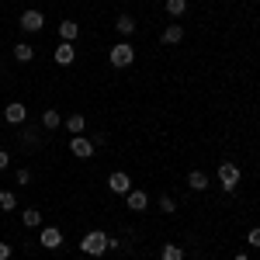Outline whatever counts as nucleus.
<instances>
[{
	"mask_svg": "<svg viewBox=\"0 0 260 260\" xmlns=\"http://www.w3.org/2000/svg\"><path fill=\"white\" fill-rule=\"evenodd\" d=\"M125 201H128L132 212H146V208H149V194H146L142 187H132V191L125 194Z\"/></svg>",
	"mask_w": 260,
	"mask_h": 260,
	"instance_id": "1a4fd4ad",
	"label": "nucleus"
},
{
	"mask_svg": "<svg viewBox=\"0 0 260 260\" xmlns=\"http://www.w3.org/2000/svg\"><path fill=\"white\" fill-rule=\"evenodd\" d=\"M24 118H28V104H21V101H11V104L4 108V121H7V125H21Z\"/></svg>",
	"mask_w": 260,
	"mask_h": 260,
	"instance_id": "39448f33",
	"label": "nucleus"
},
{
	"mask_svg": "<svg viewBox=\"0 0 260 260\" xmlns=\"http://www.w3.org/2000/svg\"><path fill=\"white\" fill-rule=\"evenodd\" d=\"M163 4H167V14H170V18H180V14L187 11V0H163Z\"/></svg>",
	"mask_w": 260,
	"mask_h": 260,
	"instance_id": "aec40b11",
	"label": "nucleus"
},
{
	"mask_svg": "<svg viewBox=\"0 0 260 260\" xmlns=\"http://www.w3.org/2000/svg\"><path fill=\"white\" fill-rule=\"evenodd\" d=\"M160 39H163V45H177V42L184 39V28H180V24H167Z\"/></svg>",
	"mask_w": 260,
	"mask_h": 260,
	"instance_id": "ddd939ff",
	"label": "nucleus"
},
{
	"mask_svg": "<svg viewBox=\"0 0 260 260\" xmlns=\"http://www.w3.org/2000/svg\"><path fill=\"white\" fill-rule=\"evenodd\" d=\"M14 59L18 62H31L35 59V49H31L28 42H18V45H14Z\"/></svg>",
	"mask_w": 260,
	"mask_h": 260,
	"instance_id": "dca6fc26",
	"label": "nucleus"
},
{
	"mask_svg": "<svg viewBox=\"0 0 260 260\" xmlns=\"http://www.w3.org/2000/svg\"><path fill=\"white\" fill-rule=\"evenodd\" d=\"M66 128H70L73 136H83V128H87V121H83V115H70V118H66Z\"/></svg>",
	"mask_w": 260,
	"mask_h": 260,
	"instance_id": "a211bd4d",
	"label": "nucleus"
},
{
	"mask_svg": "<svg viewBox=\"0 0 260 260\" xmlns=\"http://www.w3.org/2000/svg\"><path fill=\"white\" fill-rule=\"evenodd\" d=\"M83 260H94V257H83Z\"/></svg>",
	"mask_w": 260,
	"mask_h": 260,
	"instance_id": "cd10ccee",
	"label": "nucleus"
},
{
	"mask_svg": "<svg viewBox=\"0 0 260 260\" xmlns=\"http://www.w3.org/2000/svg\"><path fill=\"white\" fill-rule=\"evenodd\" d=\"M18 208V194L14 191H0V212H14Z\"/></svg>",
	"mask_w": 260,
	"mask_h": 260,
	"instance_id": "f3484780",
	"label": "nucleus"
},
{
	"mask_svg": "<svg viewBox=\"0 0 260 260\" xmlns=\"http://www.w3.org/2000/svg\"><path fill=\"white\" fill-rule=\"evenodd\" d=\"M7 167H11V153H7V149H0V170H7Z\"/></svg>",
	"mask_w": 260,
	"mask_h": 260,
	"instance_id": "a878e982",
	"label": "nucleus"
},
{
	"mask_svg": "<svg viewBox=\"0 0 260 260\" xmlns=\"http://www.w3.org/2000/svg\"><path fill=\"white\" fill-rule=\"evenodd\" d=\"M70 153H73L77 160H90V156H94V139H87V136H73V139H70Z\"/></svg>",
	"mask_w": 260,
	"mask_h": 260,
	"instance_id": "20e7f679",
	"label": "nucleus"
},
{
	"mask_svg": "<svg viewBox=\"0 0 260 260\" xmlns=\"http://www.w3.org/2000/svg\"><path fill=\"white\" fill-rule=\"evenodd\" d=\"M246 243H250L253 250H260V225H257V229H250V236H246Z\"/></svg>",
	"mask_w": 260,
	"mask_h": 260,
	"instance_id": "5701e85b",
	"label": "nucleus"
},
{
	"mask_svg": "<svg viewBox=\"0 0 260 260\" xmlns=\"http://www.w3.org/2000/svg\"><path fill=\"white\" fill-rule=\"evenodd\" d=\"M21 225L24 229H42V212L39 208H24L21 212Z\"/></svg>",
	"mask_w": 260,
	"mask_h": 260,
	"instance_id": "9b49d317",
	"label": "nucleus"
},
{
	"mask_svg": "<svg viewBox=\"0 0 260 260\" xmlns=\"http://www.w3.org/2000/svg\"><path fill=\"white\" fill-rule=\"evenodd\" d=\"M160 208H163V215H170V212H177V201L170 198V194H163V198H160Z\"/></svg>",
	"mask_w": 260,
	"mask_h": 260,
	"instance_id": "4be33fe9",
	"label": "nucleus"
},
{
	"mask_svg": "<svg viewBox=\"0 0 260 260\" xmlns=\"http://www.w3.org/2000/svg\"><path fill=\"white\" fill-rule=\"evenodd\" d=\"M59 35H62V42H73L80 35V24L77 21H59Z\"/></svg>",
	"mask_w": 260,
	"mask_h": 260,
	"instance_id": "2eb2a0df",
	"label": "nucleus"
},
{
	"mask_svg": "<svg viewBox=\"0 0 260 260\" xmlns=\"http://www.w3.org/2000/svg\"><path fill=\"white\" fill-rule=\"evenodd\" d=\"M73 59H77V49H73V42H59V45H56V62H59V66H70Z\"/></svg>",
	"mask_w": 260,
	"mask_h": 260,
	"instance_id": "9d476101",
	"label": "nucleus"
},
{
	"mask_svg": "<svg viewBox=\"0 0 260 260\" xmlns=\"http://www.w3.org/2000/svg\"><path fill=\"white\" fill-rule=\"evenodd\" d=\"M14 180H18V184H31V170H28V167H24V170H18V174H14Z\"/></svg>",
	"mask_w": 260,
	"mask_h": 260,
	"instance_id": "b1692460",
	"label": "nucleus"
},
{
	"mask_svg": "<svg viewBox=\"0 0 260 260\" xmlns=\"http://www.w3.org/2000/svg\"><path fill=\"white\" fill-rule=\"evenodd\" d=\"M115 246H118V240H111V236H108V233H101V229H90V233L80 240L83 257H94V260H98L101 253H108V250H115Z\"/></svg>",
	"mask_w": 260,
	"mask_h": 260,
	"instance_id": "f257e3e1",
	"label": "nucleus"
},
{
	"mask_svg": "<svg viewBox=\"0 0 260 260\" xmlns=\"http://www.w3.org/2000/svg\"><path fill=\"white\" fill-rule=\"evenodd\" d=\"M39 243L45 246V250H59V246H62V233L56 229V225H42Z\"/></svg>",
	"mask_w": 260,
	"mask_h": 260,
	"instance_id": "423d86ee",
	"label": "nucleus"
},
{
	"mask_svg": "<svg viewBox=\"0 0 260 260\" xmlns=\"http://www.w3.org/2000/svg\"><path fill=\"white\" fill-rule=\"evenodd\" d=\"M108 187H111V194H128V191H132V177L121 174V170H115V174L108 177Z\"/></svg>",
	"mask_w": 260,
	"mask_h": 260,
	"instance_id": "6e6552de",
	"label": "nucleus"
},
{
	"mask_svg": "<svg viewBox=\"0 0 260 260\" xmlns=\"http://www.w3.org/2000/svg\"><path fill=\"white\" fill-rule=\"evenodd\" d=\"M187 187L191 191H208V174L205 170H191L187 174Z\"/></svg>",
	"mask_w": 260,
	"mask_h": 260,
	"instance_id": "f8f14e48",
	"label": "nucleus"
},
{
	"mask_svg": "<svg viewBox=\"0 0 260 260\" xmlns=\"http://www.w3.org/2000/svg\"><path fill=\"white\" fill-rule=\"evenodd\" d=\"M240 177H243V170L236 167V163H222V167H219L222 191H236V187H240Z\"/></svg>",
	"mask_w": 260,
	"mask_h": 260,
	"instance_id": "f03ea898",
	"label": "nucleus"
},
{
	"mask_svg": "<svg viewBox=\"0 0 260 260\" xmlns=\"http://www.w3.org/2000/svg\"><path fill=\"white\" fill-rule=\"evenodd\" d=\"M233 260H250V257H246V253H236V257H233Z\"/></svg>",
	"mask_w": 260,
	"mask_h": 260,
	"instance_id": "bb28decb",
	"label": "nucleus"
},
{
	"mask_svg": "<svg viewBox=\"0 0 260 260\" xmlns=\"http://www.w3.org/2000/svg\"><path fill=\"white\" fill-rule=\"evenodd\" d=\"M42 125H45V128H59V125H62L59 111H52V108H49V111H45V115H42Z\"/></svg>",
	"mask_w": 260,
	"mask_h": 260,
	"instance_id": "412c9836",
	"label": "nucleus"
},
{
	"mask_svg": "<svg viewBox=\"0 0 260 260\" xmlns=\"http://www.w3.org/2000/svg\"><path fill=\"white\" fill-rule=\"evenodd\" d=\"M18 24H21V31H42L45 28V18H42V11H24Z\"/></svg>",
	"mask_w": 260,
	"mask_h": 260,
	"instance_id": "0eeeda50",
	"label": "nucleus"
},
{
	"mask_svg": "<svg viewBox=\"0 0 260 260\" xmlns=\"http://www.w3.org/2000/svg\"><path fill=\"white\" fill-rule=\"evenodd\" d=\"M11 253H14L11 243H0V260H11Z\"/></svg>",
	"mask_w": 260,
	"mask_h": 260,
	"instance_id": "393cba45",
	"label": "nucleus"
},
{
	"mask_svg": "<svg viewBox=\"0 0 260 260\" xmlns=\"http://www.w3.org/2000/svg\"><path fill=\"white\" fill-rule=\"evenodd\" d=\"M132 59H136V49H132L128 42H118V45H111V66L125 70V66H132Z\"/></svg>",
	"mask_w": 260,
	"mask_h": 260,
	"instance_id": "7ed1b4c3",
	"label": "nucleus"
},
{
	"mask_svg": "<svg viewBox=\"0 0 260 260\" xmlns=\"http://www.w3.org/2000/svg\"><path fill=\"white\" fill-rule=\"evenodd\" d=\"M115 28H118V35H132L136 31V18L132 14H118L115 18Z\"/></svg>",
	"mask_w": 260,
	"mask_h": 260,
	"instance_id": "4468645a",
	"label": "nucleus"
},
{
	"mask_svg": "<svg viewBox=\"0 0 260 260\" xmlns=\"http://www.w3.org/2000/svg\"><path fill=\"white\" fill-rule=\"evenodd\" d=\"M160 257L163 260H184V250H180L177 243H167V246L160 250Z\"/></svg>",
	"mask_w": 260,
	"mask_h": 260,
	"instance_id": "6ab92c4d",
	"label": "nucleus"
},
{
	"mask_svg": "<svg viewBox=\"0 0 260 260\" xmlns=\"http://www.w3.org/2000/svg\"><path fill=\"white\" fill-rule=\"evenodd\" d=\"M121 4H128V0H121Z\"/></svg>",
	"mask_w": 260,
	"mask_h": 260,
	"instance_id": "c85d7f7f",
	"label": "nucleus"
}]
</instances>
